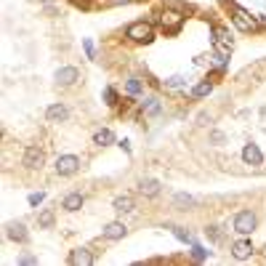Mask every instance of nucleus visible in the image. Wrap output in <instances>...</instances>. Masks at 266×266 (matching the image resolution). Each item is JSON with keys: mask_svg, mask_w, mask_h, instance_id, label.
Instances as JSON below:
<instances>
[{"mask_svg": "<svg viewBox=\"0 0 266 266\" xmlns=\"http://www.w3.org/2000/svg\"><path fill=\"white\" fill-rule=\"evenodd\" d=\"M210 91H213V83L210 80H202V83H197L192 88V99H205V96H210Z\"/></svg>", "mask_w": 266, "mask_h": 266, "instance_id": "obj_19", "label": "nucleus"}, {"mask_svg": "<svg viewBox=\"0 0 266 266\" xmlns=\"http://www.w3.org/2000/svg\"><path fill=\"white\" fill-rule=\"evenodd\" d=\"M162 85H165L168 91H181V88H186V77H181V75H176V77H168V80L162 83Z\"/></svg>", "mask_w": 266, "mask_h": 266, "instance_id": "obj_22", "label": "nucleus"}, {"mask_svg": "<svg viewBox=\"0 0 266 266\" xmlns=\"http://www.w3.org/2000/svg\"><path fill=\"white\" fill-rule=\"evenodd\" d=\"M138 192L146 194V197H157L160 194V181L157 178H141V181H138Z\"/></svg>", "mask_w": 266, "mask_h": 266, "instance_id": "obj_15", "label": "nucleus"}, {"mask_svg": "<svg viewBox=\"0 0 266 266\" xmlns=\"http://www.w3.org/2000/svg\"><path fill=\"white\" fill-rule=\"evenodd\" d=\"M80 170V157H75V154H61L56 160V173L59 176H72Z\"/></svg>", "mask_w": 266, "mask_h": 266, "instance_id": "obj_4", "label": "nucleus"}, {"mask_svg": "<svg viewBox=\"0 0 266 266\" xmlns=\"http://www.w3.org/2000/svg\"><path fill=\"white\" fill-rule=\"evenodd\" d=\"M93 144H99V146H109V144H115V133L109 131V128H101L96 136H93Z\"/></svg>", "mask_w": 266, "mask_h": 266, "instance_id": "obj_18", "label": "nucleus"}, {"mask_svg": "<svg viewBox=\"0 0 266 266\" xmlns=\"http://www.w3.org/2000/svg\"><path fill=\"white\" fill-rule=\"evenodd\" d=\"M232 21L242 29V32H256V29L261 27L256 19H250V13L245 8H240V5H232Z\"/></svg>", "mask_w": 266, "mask_h": 266, "instance_id": "obj_2", "label": "nucleus"}, {"mask_svg": "<svg viewBox=\"0 0 266 266\" xmlns=\"http://www.w3.org/2000/svg\"><path fill=\"white\" fill-rule=\"evenodd\" d=\"M229 3H232V0H229Z\"/></svg>", "mask_w": 266, "mask_h": 266, "instance_id": "obj_35", "label": "nucleus"}, {"mask_svg": "<svg viewBox=\"0 0 266 266\" xmlns=\"http://www.w3.org/2000/svg\"><path fill=\"white\" fill-rule=\"evenodd\" d=\"M213 43H216L218 51H229L234 45L232 32H229V29H224V27H213Z\"/></svg>", "mask_w": 266, "mask_h": 266, "instance_id": "obj_7", "label": "nucleus"}, {"mask_svg": "<svg viewBox=\"0 0 266 266\" xmlns=\"http://www.w3.org/2000/svg\"><path fill=\"white\" fill-rule=\"evenodd\" d=\"M242 160H245L248 165L258 168L264 162V154H261V149H258L256 144H245V149H242Z\"/></svg>", "mask_w": 266, "mask_h": 266, "instance_id": "obj_9", "label": "nucleus"}, {"mask_svg": "<svg viewBox=\"0 0 266 266\" xmlns=\"http://www.w3.org/2000/svg\"><path fill=\"white\" fill-rule=\"evenodd\" d=\"M104 99H107L109 107H115V104H117V93H115V88H104Z\"/></svg>", "mask_w": 266, "mask_h": 266, "instance_id": "obj_29", "label": "nucleus"}, {"mask_svg": "<svg viewBox=\"0 0 266 266\" xmlns=\"http://www.w3.org/2000/svg\"><path fill=\"white\" fill-rule=\"evenodd\" d=\"M5 237L8 240H16V242H27V229L21 221H11L5 224Z\"/></svg>", "mask_w": 266, "mask_h": 266, "instance_id": "obj_11", "label": "nucleus"}, {"mask_svg": "<svg viewBox=\"0 0 266 266\" xmlns=\"http://www.w3.org/2000/svg\"><path fill=\"white\" fill-rule=\"evenodd\" d=\"M210 141H213V144H224V141H226V136H224L221 131H213V133H210Z\"/></svg>", "mask_w": 266, "mask_h": 266, "instance_id": "obj_31", "label": "nucleus"}, {"mask_svg": "<svg viewBox=\"0 0 266 266\" xmlns=\"http://www.w3.org/2000/svg\"><path fill=\"white\" fill-rule=\"evenodd\" d=\"M162 112V104H160V99H146V101H141V115L144 117H157Z\"/></svg>", "mask_w": 266, "mask_h": 266, "instance_id": "obj_17", "label": "nucleus"}, {"mask_svg": "<svg viewBox=\"0 0 266 266\" xmlns=\"http://www.w3.org/2000/svg\"><path fill=\"white\" fill-rule=\"evenodd\" d=\"M208 256H210V253H208L205 248H200V245H194V248H192V258H194V261H205Z\"/></svg>", "mask_w": 266, "mask_h": 266, "instance_id": "obj_25", "label": "nucleus"}, {"mask_svg": "<svg viewBox=\"0 0 266 266\" xmlns=\"http://www.w3.org/2000/svg\"><path fill=\"white\" fill-rule=\"evenodd\" d=\"M83 48H85V53H88V59H96V48H93L91 37H85V40H83Z\"/></svg>", "mask_w": 266, "mask_h": 266, "instance_id": "obj_27", "label": "nucleus"}, {"mask_svg": "<svg viewBox=\"0 0 266 266\" xmlns=\"http://www.w3.org/2000/svg\"><path fill=\"white\" fill-rule=\"evenodd\" d=\"M258 24H261V27H266V16H261V21H258Z\"/></svg>", "mask_w": 266, "mask_h": 266, "instance_id": "obj_33", "label": "nucleus"}, {"mask_svg": "<svg viewBox=\"0 0 266 266\" xmlns=\"http://www.w3.org/2000/svg\"><path fill=\"white\" fill-rule=\"evenodd\" d=\"M115 210H120V213H131V210H133V197H131V194L117 197L115 200Z\"/></svg>", "mask_w": 266, "mask_h": 266, "instance_id": "obj_20", "label": "nucleus"}, {"mask_svg": "<svg viewBox=\"0 0 266 266\" xmlns=\"http://www.w3.org/2000/svg\"><path fill=\"white\" fill-rule=\"evenodd\" d=\"M69 264L72 266H91L93 264V253L88 248H75L72 253H69Z\"/></svg>", "mask_w": 266, "mask_h": 266, "instance_id": "obj_8", "label": "nucleus"}, {"mask_svg": "<svg viewBox=\"0 0 266 266\" xmlns=\"http://www.w3.org/2000/svg\"><path fill=\"white\" fill-rule=\"evenodd\" d=\"M43 3H51V0H43Z\"/></svg>", "mask_w": 266, "mask_h": 266, "instance_id": "obj_34", "label": "nucleus"}, {"mask_svg": "<svg viewBox=\"0 0 266 266\" xmlns=\"http://www.w3.org/2000/svg\"><path fill=\"white\" fill-rule=\"evenodd\" d=\"M69 117V109L64 104H51L48 109H45V120L48 123H64Z\"/></svg>", "mask_w": 266, "mask_h": 266, "instance_id": "obj_10", "label": "nucleus"}, {"mask_svg": "<svg viewBox=\"0 0 266 266\" xmlns=\"http://www.w3.org/2000/svg\"><path fill=\"white\" fill-rule=\"evenodd\" d=\"M61 208L69 210V213H75V210H80L83 208V194L80 192H69L64 200H61Z\"/></svg>", "mask_w": 266, "mask_h": 266, "instance_id": "obj_16", "label": "nucleus"}, {"mask_svg": "<svg viewBox=\"0 0 266 266\" xmlns=\"http://www.w3.org/2000/svg\"><path fill=\"white\" fill-rule=\"evenodd\" d=\"M205 234H208V237L213 240V242H221V229H218V226H208Z\"/></svg>", "mask_w": 266, "mask_h": 266, "instance_id": "obj_28", "label": "nucleus"}, {"mask_svg": "<svg viewBox=\"0 0 266 266\" xmlns=\"http://www.w3.org/2000/svg\"><path fill=\"white\" fill-rule=\"evenodd\" d=\"M170 229H173V234H176V237L181 240V242H192V234H189V232H184L181 226H170Z\"/></svg>", "mask_w": 266, "mask_h": 266, "instance_id": "obj_26", "label": "nucleus"}, {"mask_svg": "<svg viewBox=\"0 0 266 266\" xmlns=\"http://www.w3.org/2000/svg\"><path fill=\"white\" fill-rule=\"evenodd\" d=\"M77 80H80V69L77 67H59L56 69V85H61V88H69Z\"/></svg>", "mask_w": 266, "mask_h": 266, "instance_id": "obj_5", "label": "nucleus"}, {"mask_svg": "<svg viewBox=\"0 0 266 266\" xmlns=\"http://www.w3.org/2000/svg\"><path fill=\"white\" fill-rule=\"evenodd\" d=\"M232 256L237 258V261H245V258L253 256V245H250L248 240H240V242H234L232 245Z\"/></svg>", "mask_w": 266, "mask_h": 266, "instance_id": "obj_13", "label": "nucleus"}, {"mask_svg": "<svg viewBox=\"0 0 266 266\" xmlns=\"http://www.w3.org/2000/svg\"><path fill=\"white\" fill-rule=\"evenodd\" d=\"M37 224H40L43 229H51V226H53V210H51V208H45L43 213L37 216Z\"/></svg>", "mask_w": 266, "mask_h": 266, "instance_id": "obj_24", "label": "nucleus"}, {"mask_svg": "<svg viewBox=\"0 0 266 266\" xmlns=\"http://www.w3.org/2000/svg\"><path fill=\"white\" fill-rule=\"evenodd\" d=\"M125 88H128L131 96H138V93H144V83L138 80V77H128V83H125Z\"/></svg>", "mask_w": 266, "mask_h": 266, "instance_id": "obj_23", "label": "nucleus"}, {"mask_svg": "<svg viewBox=\"0 0 266 266\" xmlns=\"http://www.w3.org/2000/svg\"><path fill=\"white\" fill-rule=\"evenodd\" d=\"M173 205L178 210H192L194 208V197H189V194H176L173 197Z\"/></svg>", "mask_w": 266, "mask_h": 266, "instance_id": "obj_21", "label": "nucleus"}, {"mask_svg": "<svg viewBox=\"0 0 266 266\" xmlns=\"http://www.w3.org/2000/svg\"><path fill=\"white\" fill-rule=\"evenodd\" d=\"M181 24H184V16H181V13H176V11L162 13V29H165L168 35H176L178 29H181Z\"/></svg>", "mask_w": 266, "mask_h": 266, "instance_id": "obj_6", "label": "nucleus"}, {"mask_svg": "<svg viewBox=\"0 0 266 266\" xmlns=\"http://www.w3.org/2000/svg\"><path fill=\"white\" fill-rule=\"evenodd\" d=\"M19 264H24V266H32V264H37V258H35V256H21V258H19Z\"/></svg>", "mask_w": 266, "mask_h": 266, "instance_id": "obj_32", "label": "nucleus"}, {"mask_svg": "<svg viewBox=\"0 0 266 266\" xmlns=\"http://www.w3.org/2000/svg\"><path fill=\"white\" fill-rule=\"evenodd\" d=\"M256 224H258V218H256V213H250V210H240V213L234 216V232L237 234H253Z\"/></svg>", "mask_w": 266, "mask_h": 266, "instance_id": "obj_3", "label": "nucleus"}, {"mask_svg": "<svg viewBox=\"0 0 266 266\" xmlns=\"http://www.w3.org/2000/svg\"><path fill=\"white\" fill-rule=\"evenodd\" d=\"M101 234H104L107 240H123L125 234H128V229H125V224L112 221V224H107V226H104V232H101Z\"/></svg>", "mask_w": 266, "mask_h": 266, "instance_id": "obj_12", "label": "nucleus"}, {"mask_svg": "<svg viewBox=\"0 0 266 266\" xmlns=\"http://www.w3.org/2000/svg\"><path fill=\"white\" fill-rule=\"evenodd\" d=\"M43 200H45V194H43V192H32V194H29V205H32V208H37Z\"/></svg>", "mask_w": 266, "mask_h": 266, "instance_id": "obj_30", "label": "nucleus"}, {"mask_svg": "<svg viewBox=\"0 0 266 266\" xmlns=\"http://www.w3.org/2000/svg\"><path fill=\"white\" fill-rule=\"evenodd\" d=\"M24 165H27V168H40V165H43V149H37V146H27V152H24Z\"/></svg>", "mask_w": 266, "mask_h": 266, "instance_id": "obj_14", "label": "nucleus"}, {"mask_svg": "<svg viewBox=\"0 0 266 266\" xmlns=\"http://www.w3.org/2000/svg\"><path fill=\"white\" fill-rule=\"evenodd\" d=\"M125 37L133 40V43H152L154 40L152 21H133V24L125 29Z\"/></svg>", "mask_w": 266, "mask_h": 266, "instance_id": "obj_1", "label": "nucleus"}]
</instances>
